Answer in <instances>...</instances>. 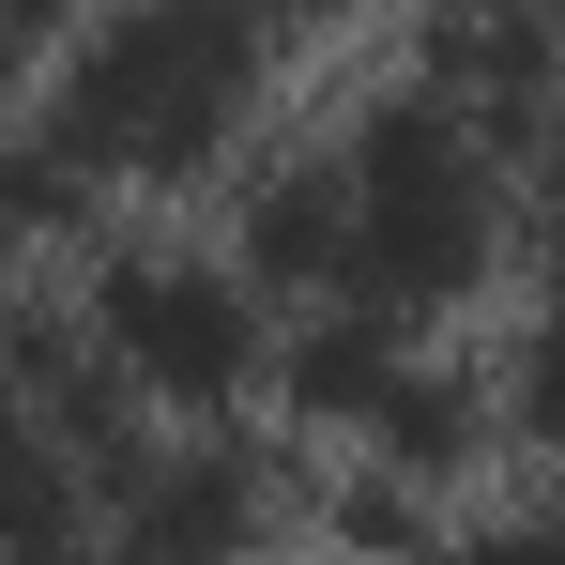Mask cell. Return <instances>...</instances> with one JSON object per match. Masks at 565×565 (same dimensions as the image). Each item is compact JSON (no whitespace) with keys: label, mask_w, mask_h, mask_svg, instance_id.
Here are the masks:
<instances>
[{"label":"cell","mask_w":565,"mask_h":565,"mask_svg":"<svg viewBox=\"0 0 565 565\" xmlns=\"http://www.w3.org/2000/svg\"><path fill=\"white\" fill-rule=\"evenodd\" d=\"M138 352L169 382H214L230 367V337H214V290H138Z\"/></svg>","instance_id":"obj_1"}]
</instances>
